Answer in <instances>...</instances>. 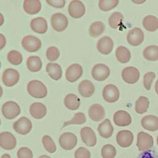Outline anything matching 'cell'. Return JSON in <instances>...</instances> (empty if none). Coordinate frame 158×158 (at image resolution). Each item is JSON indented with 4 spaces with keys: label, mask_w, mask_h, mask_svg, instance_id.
Segmentation results:
<instances>
[{
    "label": "cell",
    "mask_w": 158,
    "mask_h": 158,
    "mask_svg": "<svg viewBox=\"0 0 158 158\" xmlns=\"http://www.w3.org/2000/svg\"><path fill=\"white\" fill-rule=\"evenodd\" d=\"M28 94L35 98H45L48 94V90L43 83L39 80L30 81L27 85Z\"/></svg>",
    "instance_id": "obj_1"
},
{
    "label": "cell",
    "mask_w": 158,
    "mask_h": 158,
    "mask_svg": "<svg viewBox=\"0 0 158 158\" xmlns=\"http://www.w3.org/2000/svg\"><path fill=\"white\" fill-rule=\"evenodd\" d=\"M77 136L71 132L62 133L59 139L60 146L66 151H70L73 149L77 144Z\"/></svg>",
    "instance_id": "obj_2"
},
{
    "label": "cell",
    "mask_w": 158,
    "mask_h": 158,
    "mask_svg": "<svg viewBox=\"0 0 158 158\" xmlns=\"http://www.w3.org/2000/svg\"><path fill=\"white\" fill-rule=\"evenodd\" d=\"M154 144L153 138L149 134L141 131L137 135L136 146L140 151H146L150 149Z\"/></svg>",
    "instance_id": "obj_3"
},
{
    "label": "cell",
    "mask_w": 158,
    "mask_h": 158,
    "mask_svg": "<svg viewBox=\"0 0 158 158\" xmlns=\"http://www.w3.org/2000/svg\"><path fill=\"white\" fill-rule=\"evenodd\" d=\"M2 113L5 118L11 120L20 114V108L15 102L9 101L2 105Z\"/></svg>",
    "instance_id": "obj_4"
},
{
    "label": "cell",
    "mask_w": 158,
    "mask_h": 158,
    "mask_svg": "<svg viewBox=\"0 0 158 158\" xmlns=\"http://www.w3.org/2000/svg\"><path fill=\"white\" fill-rule=\"evenodd\" d=\"M22 47L28 52H36L41 47V40L33 35L25 36L22 40Z\"/></svg>",
    "instance_id": "obj_5"
},
{
    "label": "cell",
    "mask_w": 158,
    "mask_h": 158,
    "mask_svg": "<svg viewBox=\"0 0 158 158\" xmlns=\"http://www.w3.org/2000/svg\"><path fill=\"white\" fill-rule=\"evenodd\" d=\"M51 23L54 30L57 31H62L68 26V19L64 14L57 12L52 15Z\"/></svg>",
    "instance_id": "obj_6"
},
{
    "label": "cell",
    "mask_w": 158,
    "mask_h": 158,
    "mask_svg": "<svg viewBox=\"0 0 158 158\" xmlns=\"http://www.w3.org/2000/svg\"><path fill=\"white\" fill-rule=\"evenodd\" d=\"M13 128L17 133L25 135L31 131L32 123L26 117H22L14 123Z\"/></svg>",
    "instance_id": "obj_7"
},
{
    "label": "cell",
    "mask_w": 158,
    "mask_h": 158,
    "mask_svg": "<svg viewBox=\"0 0 158 158\" xmlns=\"http://www.w3.org/2000/svg\"><path fill=\"white\" fill-rule=\"evenodd\" d=\"M17 144L16 138L12 133L4 131L0 133V146L5 150H12Z\"/></svg>",
    "instance_id": "obj_8"
},
{
    "label": "cell",
    "mask_w": 158,
    "mask_h": 158,
    "mask_svg": "<svg viewBox=\"0 0 158 158\" xmlns=\"http://www.w3.org/2000/svg\"><path fill=\"white\" fill-rule=\"evenodd\" d=\"M110 74L109 68L103 64H98L95 65L91 71L93 78L99 81L105 80Z\"/></svg>",
    "instance_id": "obj_9"
},
{
    "label": "cell",
    "mask_w": 158,
    "mask_h": 158,
    "mask_svg": "<svg viewBox=\"0 0 158 158\" xmlns=\"http://www.w3.org/2000/svg\"><path fill=\"white\" fill-rule=\"evenodd\" d=\"M69 15L75 19L81 17L85 13V7L83 3L79 0L72 1L68 7Z\"/></svg>",
    "instance_id": "obj_10"
},
{
    "label": "cell",
    "mask_w": 158,
    "mask_h": 158,
    "mask_svg": "<svg viewBox=\"0 0 158 158\" xmlns=\"http://www.w3.org/2000/svg\"><path fill=\"white\" fill-rule=\"evenodd\" d=\"M82 141L88 146L93 147L97 142V138L93 129L89 127H85L80 130Z\"/></svg>",
    "instance_id": "obj_11"
},
{
    "label": "cell",
    "mask_w": 158,
    "mask_h": 158,
    "mask_svg": "<svg viewBox=\"0 0 158 158\" xmlns=\"http://www.w3.org/2000/svg\"><path fill=\"white\" fill-rule=\"evenodd\" d=\"M127 40L130 45L137 46L143 42L144 33L139 28H133L128 31Z\"/></svg>",
    "instance_id": "obj_12"
},
{
    "label": "cell",
    "mask_w": 158,
    "mask_h": 158,
    "mask_svg": "<svg viewBox=\"0 0 158 158\" xmlns=\"http://www.w3.org/2000/svg\"><path fill=\"white\" fill-rule=\"evenodd\" d=\"M139 72L134 67H127L122 72V79L128 84L136 83L139 78Z\"/></svg>",
    "instance_id": "obj_13"
},
{
    "label": "cell",
    "mask_w": 158,
    "mask_h": 158,
    "mask_svg": "<svg viewBox=\"0 0 158 158\" xmlns=\"http://www.w3.org/2000/svg\"><path fill=\"white\" fill-rule=\"evenodd\" d=\"M19 73L17 70L13 69H6L2 76L3 83L9 87L15 85L19 81Z\"/></svg>",
    "instance_id": "obj_14"
},
{
    "label": "cell",
    "mask_w": 158,
    "mask_h": 158,
    "mask_svg": "<svg viewBox=\"0 0 158 158\" xmlns=\"http://www.w3.org/2000/svg\"><path fill=\"white\" fill-rule=\"evenodd\" d=\"M102 97L108 102H115L119 98L118 89L114 85H107L102 90Z\"/></svg>",
    "instance_id": "obj_15"
},
{
    "label": "cell",
    "mask_w": 158,
    "mask_h": 158,
    "mask_svg": "<svg viewBox=\"0 0 158 158\" xmlns=\"http://www.w3.org/2000/svg\"><path fill=\"white\" fill-rule=\"evenodd\" d=\"M133 135L130 130H121L116 135L117 143L122 148H128L133 143Z\"/></svg>",
    "instance_id": "obj_16"
},
{
    "label": "cell",
    "mask_w": 158,
    "mask_h": 158,
    "mask_svg": "<svg viewBox=\"0 0 158 158\" xmlns=\"http://www.w3.org/2000/svg\"><path fill=\"white\" fill-rule=\"evenodd\" d=\"M82 74V67L78 64H73L67 68L65 72V77L67 81L73 83L78 80Z\"/></svg>",
    "instance_id": "obj_17"
},
{
    "label": "cell",
    "mask_w": 158,
    "mask_h": 158,
    "mask_svg": "<svg viewBox=\"0 0 158 158\" xmlns=\"http://www.w3.org/2000/svg\"><path fill=\"white\" fill-rule=\"evenodd\" d=\"M96 46L100 53L104 55H107L112 52L114 47V43L110 37L104 36L99 40Z\"/></svg>",
    "instance_id": "obj_18"
},
{
    "label": "cell",
    "mask_w": 158,
    "mask_h": 158,
    "mask_svg": "<svg viewBox=\"0 0 158 158\" xmlns=\"http://www.w3.org/2000/svg\"><path fill=\"white\" fill-rule=\"evenodd\" d=\"M114 123L119 127L128 126L131 123V117L130 115L125 110H118L114 115L113 118Z\"/></svg>",
    "instance_id": "obj_19"
},
{
    "label": "cell",
    "mask_w": 158,
    "mask_h": 158,
    "mask_svg": "<svg viewBox=\"0 0 158 158\" xmlns=\"http://www.w3.org/2000/svg\"><path fill=\"white\" fill-rule=\"evenodd\" d=\"M88 115L93 121L99 122L104 118L105 110L101 104H94L90 106L88 110Z\"/></svg>",
    "instance_id": "obj_20"
},
{
    "label": "cell",
    "mask_w": 158,
    "mask_h": 158,
    "mask_svg": "<svg viewBox=\"0 0 158 158\" xmlns=\"http://www.w3.org/2000/svg\"><path fill=\"white\" fill-rule=\"evenodd\" d=\"M30 27L35 32L44 34L48 30L47 21L44 18L41 17L35 18L30 22Z\"/></svg>",
    "instance_id": "obj_21"
},
{
    "label": "cell",
    "mask_w": 158,
    "mask_h": 158,
    "mask_svg": "<svg viewBox=\"0 0 158 158\" xmlns=\"http://www.w3.org/2000/svg\"><path fill=\"white\" fill-rule=\"evenodd\" d=\"M30 112L33 118L36 119H41L46 115L47 109L46 106L43 103L36 102L30 106Z\"/></svg>",
    "instance_id": "obj_22"
},
{
    "label": "cell",
    "mask_w": 158,
    "mask_h": 158,
    "mask_svg": "<svg viewBox=\"0 0 158 158\" xmlns=\"http://www.w3.org/2000/svg\"><path fill=\"white\" fill-rule=\"evenodd\" d=\"M142 127L149 131H155L158 130V117L149 115L144 117L141 122Z\"/></svg>",
    "instance_id": "obj_23"
},
{
    "label": "cell",
    "mask_w": 158,
    "mask_h": 158,
    "mask_svg": "<svg viewBox=\"0 0 158 158\" xmlns=\"http://www.w3.org/2000/svg\"><path fill=\"white\" fill-rule=\"evenodd\" d=\"M78 91L81 96L84 98L91 97L94 92V86L93 83L88 80L81 81L78 87Z\"/></svg>",
    "instance_id": "obj_24"
},
{
    "label": "cell",
    "mask_w": 158,
    "mask_h": 158,
    "mask_svg": "<svg viewBox=\"0 0 158 158\" xmlns=\"http://www.w3.org/2000/svg\"><path fill=\"white\" fill-rule=\"evenodd\" d=\"M23 10L28 14H38L41 9V4L39 0H25L23 4Z\"/></svg>",
    "instance_id": "obj_25"
},
{
    "label": "cell",
    "mask_w": 158,
    "mask_h": 158,
    "mask_svg": "<svg viewBox=\"0 0 158 158\" xmlns=\"http://www.w3.org/2000/svg\"><path fill=\"white\" fill-rule=\"evenodd\" d=\"M98 131L101 137L104 138H109L112 135L114 128L110 121L109 119H106L99 125Z\"/></svg>",
    "instance_id": "obj_26"
},
{
    "label": "cell",
    "mask_w": 158,
    "mask_h": 158,
    "mask_svg": "<svg viewBox=\"0 0 158 158\" xmlns=\"http://www.w3.org/2000/svg\"><path fill=\"white\" fill-rule=\"evenodd\" d=\"M46 71L49 77L54 80H59L62 77V68L58 64L51 62L48 63L46 65Z\"/></svg>",
    "instance_id": "obj_27"
},
{
    "label": "cell",
    "mask_w": 158,
    "mask_h": 158,
    "mask_svg": "<svg viewBox=\"0 0 158 158\" xmlns=\"http://www.w3.org/2000/svg\"><path fill=\"white\" fill-rule=\"evenodd\" d=\"M65 106L69 110H75L78 109L80 104V99L74 94H68L64 99Z\"/></svg>",
    "instance_id": "obj_28"
},
{
    "label": "cell",
    "mask_w": 158,
    "mask_h": 158,
    "mask_svg": "<svg viewBox=\"0 0 158 158\" xmlns=\"http://www.w3.org/2000/svg\"><path fill=\"white\" fill-rule=\"evenodd\" d=\"M28 69L32 72L40 71L42 68V61L41 59L36 56H32L28 58L27 60Z\"/></svg>",
    "instance_id": "obj_29"
},
{
    "label": "cell",
    "mask_w": 158,
    "mask_h": 158,
    "mask_svg": "<svg viewBox=\"0 0 158 158\" xmlns=\"http://www.w3.org/2000/svg\"><path fill=\"white\" fill-rule=\"evenodd\" d=\"M144 28L149 31H154L158 28V19L154 15L146 16L143 20Z\"/></svg>",
    "instance_id": "obj_30"
},
{
    "label": "cell",
    "mask_w": 158,
    "mask_h": 158,
    "mask_svg": "<svg viewBox=\"0 0 158 158\" xmlns=\"http://www.w3.org/2000/svg\"><path fill=\"white\" fill-rule=\"evenodd\" d=\"M115 56L118 62L125 64L128 62L131 57L130 51L124 46H118L115 51Z\"/></svg>",
    "instance_id": "obj_31"
},
{
    "label": "cell",
    "mask_w": 158,
    "mask_h": 158,
    "mask_svg": "<svg viewBox=\"0 0 158 158\" xmlns=\"http://www.w3.org/2000/svg\"><path fill=\"white\" fill-rule=\"evenodd\" d=\"M144 57L150 61L158 60V46L151 45L146 47L143 51Z\"/></svg>",
    "instance_id": "obj_32"
},
{
    "label": "cell",
    "mask_w": 158,
    "mask_h": 158,
    "mask_svg": "<svg viewBox=\"0 0 158 158\" xmlns=\"http://www.w3.org/2000/svg\"><path fill=\"white\" fill-rule=\"evenodd\" d=\"M105 30L104 24L100 21L93 22L89 27V33L91 36L96 38L100 36Z\"/></svg>",
    "instance_id": "obj_33"
},
{
    "label": "cell",
    "mask_w": 158,
    "mask_h": 158,
    "mask_svg": "<svg viewBox=\"0 0 158 158\" xmlns=\"http://www.w3.org/2000/svg\"><path fill=\"white\" fill-rule=\"evenodd\" d=\"M149 105L148 99L145 96H140L135 102V111L139 114H144L148 110Z\"/></svg>",
    "instance_id": "obj_34"
},
{
    "label": "cell",
    "mask_w": 158,
    "mask_h": 158,
    "mask_svg": "<svg viewBox=\"0 0 158 158\" xmlns=\"http://www.w3.org/2000/svg\"><path fill=\"white\" fill-rule=\"evenodd\" d=\"M123 20V15L118 12L112 13L109 19V23L112 28H117L122 24Z\"/></svg>",
    "instance_id": "obj_35"
},
{
    "label": "cell",
    "mask_w": 158,
    "mask_h": 158,
    "mask_svg": "<svg viewBox=\"0 0 158 158\" xmlns=\"http://www.w3.org/2000/svg\"><path fill=\"white\" fill-rule=\"evenodd\" d=\"M116 154V149L112 144H105L101 149V156L102 158H114Z\"/></svg>",
    "instance_id": "obj_36"
},
{
    "label": "cell",
    "mask_w": 158,
    "mask_h": 158,
    "mask_svg": "<svg viewBox=\"0 0 158 158\" xmlns=\"http://www.w3.org/2000/svg\"><path fill=\"white\" fill-rule=\"evenodd\" d=\"M7 57L10 63L15 65L20 64L23 60V57L21 53L15 50H12L9 52Z\"/></svg>",
    "instance_id": "obj_37"
},
{
    "label": "cell",
    "mask_w": 158,
    "mask_h": 158,
    "mask_svg": "<svg viewBox=\"0 0 158 158\" xmlns=\"http://www.w3.org/2000/svg\"><path fill=\"white\" fill-rule=\"evenodd\" d=\"M42 143L45 149L49 153H54L56 151V146L53 139L49 135H44L42 138Z\"/></svg>",
    "instance_id": "obj_38"
},
{
    "label": "cell",
    "mask_w": 158,
    "mask_h": 158,
    "mask_svg": "<svg viewBox=\"0 0 158 158\" xmlns=\"http://www.w3.org/2000/svg\"><path fill=\"white\" fill-rule=\"evenodd\" d=\"M86 122V117L85 114L83 112H77L75 114L73 118L69 121L65 122L64 123L63 128L68 126L69 125H73V124H78V125H81L83 124Z\"/></svg>",
    "instance_id": "obj_39"
},
{
    "label": "cell",
    "mask_w": 158,
    "mask_h": 158,
    "mask_svg": "<svg viewBox=\"0 0 158 158\" xmlns=\"http://www.w3.org/2000/svg\"><path fill=\"white\" fill-rule=\"evenodd\" d=\"M118 4V0H100L99 1V7L102 11H109L115 7Z\"/></svg>",
    "instance_id": "obj_40"
},
{
    "label": "cell",
    "mask_w": 158,
    "mask_h": 158,
    "mask_svg": "<svg viewBox=\"0 0 158 158\" xmlns=\"http://www.w3.org/2000/svg\"><path fill=\"white\" fill-rule=\"evenodd\" d=\"M46 55L47 59L49 60L55 61L59 58L60 56V52L57 48L55 46H51L48 48Z\"/></svg>",
    "instance_id": "obj_41"
},
{
    "label": "cell",
    "mask_w": 158,
    "mask_h": 158,
    "mask_svg": "<svg viewBox=\"0 0 158 158\" xmlns=\"http://www.w3.org/2000/svg\"><path fill=\"white\" fill-rule=\"evenodd\" d=\"M156 77V74L153 72H149L146 73L144 76L143 84L144 88L147 90H149L151 87V84L152 81Z\"/></svg>",
    "instance_id": "obj_42"
},
{
    "label": "cell",
    "mask_w": 158,
    "mask_h": 158,
    "mask_svg": "<svg viewBox=\"0 0 158 158\" xmlns=\"http://www.w3.org/2000/svg\"><path fill=\"white\" fill-rule=\"evenodd\" d=\"M18 158H33V152L30 149L27 147L20 148L17 153Z\"/></svg>",
    "instance_id": "obj_43"
},
{
    "label": "cell",
    "mask_w": 158,
    "mask_h": 158,
    "mask_svg": "<svg viewBox=\"0 0 158 158\" xmlns=\"http://www.w3.org/2000/svg\"><path fill=\"white\" fill-rule=\"evenodd\" d=\"M74 155L75 158H90L91 157V153L89 151L84 147L78 148L75 151Z\"/></svg>",
    "instance_id": "obj_44"
},
{
    "label": "cell",
    "mask_w": 158,
    "mask_h": 158,
    "mask_svg": "<svg viewBox=\"0 0 158 158\" xmlns=\"http://www.w3.org/2000/svg\"><path fill=\"white\" fill-rule=\"evenodd\" d=\"M46 2L56 8H62L65 4V1L64 0H46Z\"/></svg>",
    "instance_id": "obj_45"
},
{
    "label": "cell",
    "mask_w": 158,
    "mask_h": 158,
    "mask_svg": "<svg viewBox=\"0 0 158 158\" xmlns=\"http://www.w3.org/2000/svg\"><path fill=\"white\" fill-rule=\"evenodd\" d=\"M138 158H158V154L152 151H144Z\"/></svg>",
    "instance_id": "obj_46"
},
{
    "label": "cell",
    "mask_w": 158,
    "mask_h": 158,
    "mask_svg": "<svg viewBox=\"0 0 158 158\" xmlns=\"http://www.w3.org/2000/svg\"><path fill=\"white\" fill-rule=\"evenodd\" d=\"M6 43V40L5 36L2 34L0 33V50H1L5 46Z\"/></svg>",
    "instance_id": "obj_47"
},
{
    "label": "cell",
    "mask_w": 158,
    "mask_h": 158,
    "mask_svg": "<svg viewBox=\"0 0 158 158\" xmlns=\"http://www.w3.org/2000/svg\"><path fill=\"white\" fill-rule=\"evenodd\" d=\"M4 17L2 15V14L0 12V27L1 25H2V24L4 23Z\"/></svg>",
    "instance_id": "obj_48"
},
{
    "label": "cell",
    "mask_w": 158,
    "mask_h": 158,
    "mask_svg": "<svg viewBox=\"0 0 158 158\" xmlns=\"http://www.w3.org/2000/svg\"><path fill=\"white\" fill-rule=\"evenodd\" d=\"M1 158H11V157L9 154H4L1 156Z\"/></svg>",
    "instance_id": "obj_49"
},
{
    "label": "cell",
    "mask_w": 158,
    "mask_h": 158,
    "mask_svg": "<svg viewBox=\"0 0 158 158\" xmlns=\"http://www.w3.org/2000/svg\"><path fill=\"white\" fill-rule=\"evenodd\" d=\"M155 89H156L157 94H158V80L156 81V83L155 84Z\"/></svg>",
    "instance_id": "obj_50"
},
{
    "label": "cell",
    "mask_w": 158,
    "mask_h": 158,
    "mask_svg": "<svg viewBox=\"0 0 158 158\" xmlns=\"http://www.w3.org/2000/svg\"><path fill=\"white\" fill-rule=\"evenodd\" d=\"M38 158H51V157L47 155H42V156H40Z\"/></svg>",
    "instance_id": "obj_51"
},
{
    "label": "cell",
    "mask_w": 158,
    "mask_h": 158,
    "mask_svg": "<svg viewBox=\"0 0 158 158\" xmlns=\"http://www.w3.org/2000/svg\"><path fill=\"white\" fill-rule=\"evenodd\" d=\"M2 93H3L2 88V87L0 86V98L2 96Z\"/></svg>",
    "instance_id": "obj_52"
},
{
    "label": "cell",
    "mask_w": 158,
    "mask_h": 158,
    "mask_svg": "<svg viewBox=\"0 0 158 158\" xmlns=\"http://www.w3.org/2000/svg\"><path fill=\"white\" fill-rule=\"evenodd\" d=\"M157 146H158V136L157 137Z\"/></svg>",
    "instance_id": "obj_53"
},
{
    "label": "cell",
    "mask_w": 158,
    "mask_h": 158,
    "mask_svg": "<svg viewBox=\"0 0 158 158\" xmlns=\"http://www.w3.org/2000/svg\"><path fill=\"white\" fill-rule=\"evenodd\" d=\"M0 67H1V62H0Z\"/></svg>",
    "instance_id": "obj_54"
},
{
    "label": "cell",
    "mask_w": 158,
    "mask_h": 158,
    "mask_svg": "<svg viewBox=\"0 0 158 158\" xmlns=\"http://www.w3.org/2000/svg\"><path fill=\"white\" fill-rule=\"evenodd\" d=\"M0 125H1V120H0Z\"/></svg>",
    "instance_id": "obj_55"
}]
</instances>
